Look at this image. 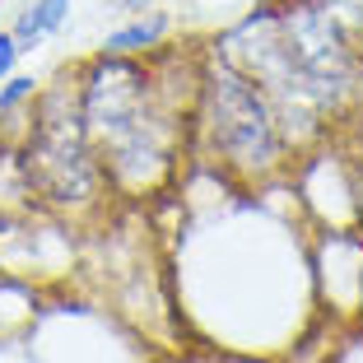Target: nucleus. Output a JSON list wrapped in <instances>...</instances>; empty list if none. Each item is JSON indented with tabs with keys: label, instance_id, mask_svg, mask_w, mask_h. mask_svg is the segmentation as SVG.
Returning <instances> with one entry per match:
<instances>
[{
	"label": "nucleus",
	"instance_id": "f257e3e1",
	"mask_svg": "<svg viewBox=\"0 0 363 363\" xmlns=\"http://www.w3.org/2000/svg\"><path fill=\"white\" fill-rule=\"evenodd\" d=\"M279 182L238 186L210 168V196L177 186L168 289L191 345L284 363L326 321L312 284V228L294 191L275 201Z\"/></svg>",
	"mask_w": 363,
	"mask_h": 363
},
{
	"label": "nucleus",
	"instance_id": "2eb2a0df",
	"mask_svg": "<svg viewBox=\"0 0 363 363\" xmlns=\"http://www.w3.org/2000/svg\"><path fill=\"white\" fill-rule=\"evenodd\" d=\"M154 5H163V0H117L121 14H140V10H154Z\"/></svg>",
	"mask_w": 363,
	"mask_h": 363
},
{
	"label": "nucleus",
	"instance_id": "39448f33",
	"mask_svg": "<svg viewBox=\"0 0 363 363\" xmlns=\"http://www.w3.org/2000/svg\"><path fill=\"white\" fill-rule=\"evenodd\" d=\"M33 340L43 363H150L140 335H130L107 308H89V303L43 308Z\"/></svg>",
	"mask_w": 363,
	"mask_h": 363
},
{
	"label": "nucleus",
	"instance_id": "9d476101",
	"mask_svg": "<svg viewBox=\"0 0 363 363\" xmlns=\"http://www.w3.org/2000/svg\"><path fill=\"white\" fill-rule=\"evenodd\" d=\"M43 79L33 75V70H14L5 84H0V135H10L14 121H23L28 126L33 107H38V98H43Z\"/></svg>",
	"mask_w": 363,
	"mask_h": 363
},
{
	"label": "nucleus",
	"instance_id": "dca6fc26",
	"mask_svg": "<svg viewBox=\"0 0 363 363\" xmlns=\"http://www.w3.org/2000/svg\"><path fill=\"white\" fill-rule=\"evenodd\" d=\"M275 5H284V0H247V10H275Z\"/></svg>",
	"mask_w": 363,
	"mask_h": 363
},
{
	"label": "nucleus",
	"instance_id": "4468645a",
	"mask_svg": "<svg viewBox=\"0 0 363 363\" xmlns=\"http://www.w3.org/2000/svg\"><path fill=\"white\" fill-rule=\"evenodd\" d=\"M19 61H23V47H19V38H14L10 28H0V84L19 70Z\"/></svg>",
	"mask_w": 363,
	"mask_h": 363
},
{
	"label": "nucleus",
	"instance_id": "0eeeda50",
	"mask_svg": "<svg viewBox=\"0 0 363 363\" xmlns=\"http://www.w3.org/2000/svg\"><path fill=\"white\" fill-rule=\"evenodd\" d=\"M312 284L326 321H363V228H312Z\"/></svg>",
	"mask_w": 363,
	"mask_h": 363
},
{
	"label": "nucleus",
	"instance_id": "20e7f679",
	"mask_svg": "<svg viewBox=\"0 0 363 363\" xmlns=\"http://www.w3.org/2000/svg\"><path fill=\"white\" fill-rule=\"evenodd\" d=\"M19 154L43 210L61 214V219L103 210L112 186H107L98 154L84 135L75 75H61L56 89H43V98L28 117V130L19 135Z\"/></svg>",
	"mask_w": 363,
	"mask_h": 363
},
{
	"label": "nucleus",
	"instance_id": "6e6552de",
	"mask_svg": "<svg viewBox=\"0 0 363 363\" xmlns=\"http://www.w3.org/2000/svg\"><path fill=\"white\" fill-rule=\"evenodd\" d=\"M172 28H177V14L163 10V5H154V10L126 14L117 28H107L103 43H98V52L103 56H154V52L168 47Z\"/></svg>",
	"mask_w": 363,
	"mask_h": 363
},
{
	"label": "nucleus",
	"instance_id": "423d86ee",
	"mask_svg": "<svg viewBox=\"0 0 363 363\" xmlns=\"http://www.w3.org/2000/svg\"><path fill=\"white\" fill-rule=\"evenodd\" d=\"M289 191L308 228H363V172L326 140L308 145L289 163Z\"/></svg>",
	"mask_w": 363,
	"mask_h": 363
},
{
	"label": "nucleus",
	"instance_id": "7ed1b4c3",
	"mask_svg": "<svg viewBox=\"0 0 363 363\" xmlns=\"http://www.w3.org/2000/svg\"><path fill=\"white\" fill-rule=\"evenodd\" d=\"M298 145L289 140L275 98L224 52H201V84L191 107V159L233 177L238 186H270L289 177Z\"/></svg>",
	"mask_w": 363,
	"mask_h": 363
},
{
	"label": "nucleus",
	"instance_id": "f03ea898",
	"mask_svg": "<svg viewBox=\"0 0 363 363\" xmlns=\"http://www.w3.org/2000/svg\"><path fill=\"white\" fill-rule=\"evenodd\" d=\"M84 135L98 154L112 196L150 201L168 196L182 177V159H191V107L196 84H168L163 52L154 56H103L75 70Z\"/></svg>",
	"mask_w": 363,
	"mask_h": 363
},
{
	"label": "nucleus",
	"instance_id": "1a4fd4ad",
	"mask_svg": "<svg viewBox=\"0 0 363 363\" xmlns=\"http://www.w3.org/2000/svg\"><path fill=\"white\" fill-rule=\"evenodd\" d=\"M70 10H75V0H28L10 23V33L19 38L23 56L38 52V47L52 43V38H61L65 23H70Z\"/></svg>",
	"mask_w": 363,
	"mask_h": 363
},
{
	"label": "nucleus",
	"instance_id": "f8f14e48",
	"mask_svg": "<svg viewBox=\"0 0 363 363\" xmlns=\"http://www.w3.org/2000/svg\"><path fill=\"white\" fill-rule=\"evenodd\" d=\"M317 5L331 14V19L340 23L345 33H350L354 43L363 47V0H317Z\"/></svg>",
	"mask_w": 363,
	"mask_h": 363
},
{
	"label": "nucleus",
	"instance_id": "ddd939ff",
	"mask_svg": "<svg viewBox=\"0 0 363 363\" xmlns=\"http://www.w3.org/2000/svg\"><path fill=\"white\" fill-rule=\"evenodd\" d=\"M163 363H270V359H247V354H224L210 345H182L177 354H168Z\"/></svg>",
	"mask_w": 363,
	"mask_h": 363
},
{
	"label": "nucleus",
	"instance_id": "9b49d317",
	"mask_svg": "<svg viewBox=\"0 0 363 363\" xmlns=\"http://www.w3.org/2000/svg\"><path fill=\"white\" fill-rule=\"evenodd\" d=\"M321 363H363V321L335 326V345H326Z\"/></svg>",
	"mask_w": 363,
	"mask_h": 363
}]
</instances>
